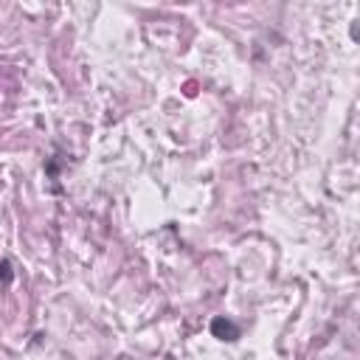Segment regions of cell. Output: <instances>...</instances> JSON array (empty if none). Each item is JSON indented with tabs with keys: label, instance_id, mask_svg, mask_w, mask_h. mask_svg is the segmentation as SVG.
<instances>
[{
	"label": "cell",
	"instance_id": "1",
	"mask_svg": "<svg viewBox=\"0 0 360 360\" xmlns=\"http://www.w3.org/2000/svg\"><path fill=\"white\" fill-rule=\"evenodd\" d=\"M211 335L214 338H220V340H228V344H234V340H239V327L234 321H228V318H222V315H217L214 321H211Z\"/></svg>",
	"mask_w": 360,
	"mask_h": 360
},
{
	"label": "cell",
	"instance_id": "2",
	"mask_svg": "<svg viewBox=\"0 0 360 360\" xmlns=\"http://www.w3.org/2000/svg\"><path fill=\"white\" fill-rule=\"evenodd\" d=\"M11 279H14L11 262H9V259H3V262H0V281H3V285H11Z\"/></svg>",
	"mask_w": 360,
	"mask_h": 360
}]
</instances>
